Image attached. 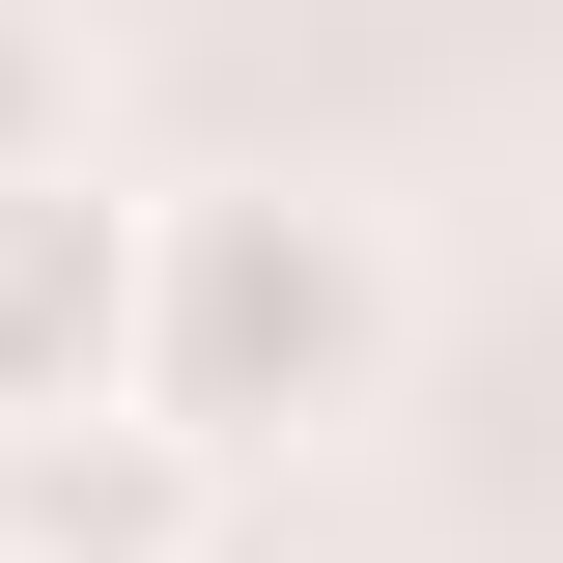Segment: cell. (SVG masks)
<instances>
[{
    "label": "cell",
    "mask_w": 563,
    "mask_h": 563,
    "mask_svg": "<svg viewBox=\"0 0 563 563\" xmlns=\"http://www.w3.org/2000/svg\"><path fill=\"white\" fill-rule=\"evenodd\" d=\"M198 451H169V422H29V451H0V563H198Z\"/></svg>",
    "instance_id": "3957f363"
},
{
    "label": "cell",
    "mask_w": 563,
    "mask_h": 563,
    "mask_svg": "<svg viewBox=\"0 0 563 563\" xmlns=\"http://www.w3.org/2000/svg\"><path fill=\"white\" fill-rule=\"evenodd\" d=\"M422 282L366 198L310 169H198V198H141V310H113V422H169L198 479H282V451H339L395 395Z\"/></svg>",
    "instance_id": "6da1fadb"
},
{
    "label": "cell",
    "mask_w": 563,
    "mask_h": 563,
    "mask_svg": "<svg viewBox=\"0 0 563 563\" xmlns=\"http://www.w3.org/2000/svg\"><path fill=\"white\" fill-rule=\"evenodd\" d=\"M57 141H85V57L29 29V0H0V169H57Z\"/></svg>",
    "instance_id": "277c9868"
},
{
    "label": "cell",
    "mask_w": 563,
    "mask_h": 563,
    "mask_svg": "<svg viewBox=\"0 0 563 563\" xmlns=\"http://www.w3.org/2000/svg\"><path fill=\"white\" fill-rule=\"evenodd\" d=\"M113 310H141V198H85V141L0 169V451L113 422Z\"/></svg>",
    "instance_id": "7a4b0ae2"
}]
</instances>
